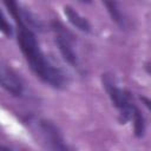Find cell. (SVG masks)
<instances>
[{"label":"cell","mask_w":151,"mask_h":151,"mask_svg":"<svg viewBox=\"0 0 151 151\" xmlns=\"http://www.w3.org/2000/svg\"><path fill=\"white\" fill-rule=\"evenodd\" d=\"M15 24V37L18 46L33 74L45 85L54 90H65L68 85L67 74L42 52L35 32L29 28L22 19L21 6H14L8 11Z\"/></svg>","instance_id":"6da1fadb"},{"label":"cell","mask_w":151,"mask_h":151,"mask_svg":"<svg viewBox=\"0 0 151 151\" xmlns=\"http://www.w3.org/2000/svg\"><path fill=\"white\" fill-rule=\"evenodd\" d=\"M101 84H103V87L105 88L112 105L118 111L119 124L125 125L129 122H131L133 112L137 107V105L133 100L132 93L129 90L120 87L114 78V74L109 73V72L101 74Z\"/></svg>","instance_id":"7a4b0ae2"},{"label":"cell","mask_w":151,"mask_h":151,"mask_svg":"<svg viewBox=\"0 0 151 151\" xmlns=\"http://www.w3.org/2000/svg\"><path fill=\"white\" fill-rule=\"evenodd\" d=\"M50 25L52 32L54 33V44L57 45L60 55L70 66L78 68L79 57L74 48V42H76L74 35L59 20H52Z\"/></svg>","instance_id":"3957f363"},{"label":"cell","mask_w":151,"mask_h":151,"mask_svg":"<svg viewBox=\"0 0 151 151\" xmlns=\"http://www.w3.org/2000/svg\"><path fill=\"white\" fill-rule=\"evenodd\" d=\"M37 130L39 136L42 139L45 147L53 151H67L70 150L68 145L65 143V138L60 129L50 119L40 118L35 122Z\"/></svg>","instance_id":"277c9868"},{"label":"cell","mask_w":151,"mask_h":151,"mask_svg":"<svg viewBox=\"0 0 151 151\" xmlns=\"http://www.w3.org/2000/svg\"><path fill=\"white\" fill-rule=\"evenodd\" d=\"M0 87L17 98H22L26 94L24 79L8 64L2 61H0Z\"/></svg>","instance_id":"5b68a950"},{"label":"cell","mask_w":151,"mask_h":151,"mask_svg":"<svg viewBox=\"0 0 151 151\" xmlns=\"http://www.w3.org/2000/svg\"><path fill=\"white\" fill-rule=\"evenodd\" d=\"M64 15L66 17L67 21L78 31L83 32V33H91L92 32V25L91 22L87 20V18L83 17L80 13H78L72 6H64Z\"/></svg>","instance_id":"8992f818"},{"label":"cell","mask_w":151,"mask_h":151,"mask_svg":"<svg viewBox=\"0 0 151 151\" xmlns=\"http://www.w3.org/2000/svg\"><path fill=\"white\" fill-rule=\"evenodd\" d=\"M104 7L106 8V12L109 13L111 20L120 28L125 29L127 27V19L124 14V12L120 8V5L118 0H100Z\"/></svg>","instance_id":"52a82bcc"},{"label":"cell","mask_w":151,"mask_h":151,"mask_svg":"<svg viewBox=\"0 0 151 151\" xmlns=\"http://www.w3.org/2000/svg\"><path fill=\"white\" fill-rule=\"evenodd\" d=\"M21 15H22V19H24V22L29 27L32 28L34 32H45L46 31V26L44 24V21L41 19H39L34 13H32L29 9L25 8V7H21Z\"/></svg>","instance_id":"ba28073f"},{"label":"cell","mask_w":151,"mask_h":151,"mask_svg":"<svg viewBox=\"0 0 151 151\" xmlns=\"http://www.w3.org/2000/svg\"><path fill=\"white\" fill-rule=\"evenodd\" d=\"M132 124H133V134L136 138H143L144 134H145V131H146V120H145V117L143 114V112L140 111V109L137 106L134 112H133V116H132V119H131Z\"/></svg>","instance_id":"9c48e42d"},{"label":"cell","mask_w":151,"mask_h":151,"mask_svg":"<svg viewBox=\"0 0 151 151\" xmlns=\"http://www.w3.org/2000/svg\"><path fill=\"white\" fill-rule=\"evenodd\" d=\"M0 32L7 37V38H12L15 33L14 27L12 26V24L7 20V17L4 14V12L0 8Z\"/></svg>","instance_id":"30bf717a"},{"label":"cell","mask_w":151,"mask_h":151,"mask_svg":"<svg viewBox=\"0 0 151 151\" xmlns=\"http://www.w3.org/2000/svg\"><path fill=\"white\" fill-rule=\"evenodd\" d=\"M11 150H12L11 146H8V145H4V144L0 143V151H11Z\"/></svg>","instance_id":"8fae6325"},{"label":"cell","mask_w":151,"mask_h":151,"mask_svg":"<svg viewBox=\"0 0 151 151\" xmlns=\"http://www.w3.org/2000/svg\"><path fill=\"white\" fill-rule=\"evenodd\" d=\"M140 99H142V100H144V103H145V106H146L147 109H150V100H149L147 98H145V97H140Z\"/></svg>","instance_id":"7c38bea8"},{"label":"cell","mask_w":151,"mask_h":151,"mask_svg":"<svg viewBox=\"0 0 151 151\" xmlns=\"http://www.w3.org/2000/svg\"><path fill=\"white\" fill-rule=\"evenodd\" d=\"M81 2H85V4H90V2H92V0H80Z\"/></svg>","instance_id":"4fadbf2b"}]
</instances>
